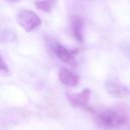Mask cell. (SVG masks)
Masks as SVG:
<instances>
[{"mask_svg": "<svg viewBox=\"0 0 130 130\" xmlns=\"http://www.w3.org/2000/svg\"><path fill=\"white\" fill-rule=\"evenodd\" d=\"M95 121L101 127L119 128L127 123L128 115L123 109L120 108L108 109L98 113L95 116Z\"/></svg>", "mask_w": 130, "mask_h": 130, "instance_id": "1", "label": "cell"}, {"mask_svg": "<svg viewBox=\"0 0 130 130\" xmlns=\"http://www.w3.org/2000/svg\"><path fill=\"white\" fill-rule=\"evenodd\" d=\"M17 21L18 24L27 32L32 31L42 23V20L39 17V15L36 12L28 9H23L18 12Z\"/></svg>", "mask_w": 130, "mask_h": 130, "instance_id": "2", "label": "cell"}, {"mask_svg": "<svg viewBox=\"0 0 130 130\" xmlns=\"http://www.w3.org/2000/svg\"><path fill=\"white\" fill-rule=\"evenodd\" d=\"M53 52L55 53V55L63 62L66 64H70V65H76V54H77V50H69L66 47L62 46L59 43H53L51 46Z\"/></svg>", "mask_w": 130, "mask_h": 130, "instance_id": "3", "label": "cell"}, {"mask_svg": "<svg viewBox=\"0 0 130 130\" xmlns=\"http://www.w3.org/2000/svg\"><path fill=\"white\" fill-rule=\"evenodd\" d=\"M106 89L114 98L126 99L130 96V87L122 84L118 81H108L106 83Z\"/></svg>", "mask_w": 130, "mask_h": 130, "instance_id": "4", "label": "cell"}, {"mask_svg": "<svg viewBox=\"0 0 130 130\" xmlns=\"http://www.w3.org/2000/svg\"><path fill=\"white\" fill-rule=\"evenodd\" d=\"M90 89L85 88L81 92L77 93H68L67 98L69 103L74 106V107H79V108H85L87 109V104L90 99Z\"/></svg>", "mask_w": 130, "mask_h": 130, "instance_id": "5", "label": "cell"}, {"mask_svg": "<svg viewBox=\"0 0 130 130\" xmlns=\"http://www.w3.org/2000/svg\"><path fill=\"white\" fill-rule=\"evenodd\" d=\"M58 77H59V80L64 84V85H67V86H76L79 82V77L78 75H76L75 73H73L72 71L66 69V68H61L59 70V73H58Z\"/></svg>", "mask_w": 130, "mask_h": 130, "instance_id": "6", "label": "cell"}, {"mask_svg": "<svg viewBox=\"0 0 130 130\" xmlns=\"http://www.w3.org/2000/svg\"><path fill=\"white\" fill-rule=\"evenodd\" d=\"M71 32L77 42H83V21L77 15H75L71 20Z\"/></svg>", "mask_w": 130, "mask_h": 130, "instance_id": "7", "label": "cell"}, {"mask_svg": "<svg viewBox=\"0 0 130 130\" xmlns=\"http://www.w3.org/2000/svg\"><path fill=\"white\" fill-rule=\"evenodd\" d=\"M56 3H57V0H36L35 1L36 7L45 12H50Z\"/></svg>", "mask_w": 130, "mask_h": 130, "instance_id": "8", "label": "cell"}, {"mask_svg": "<svg viewBox=\"0 0 130 130\" xmlns=\"http://www.w3.org/2000/svg\"><path fill=\"white\" fill-rule=\"evenodd\" d=\"M1 70H2V71H5V72H9V69L6 67V64H5L4 60H3V58H2V65H1Z\"/></svg>", "mask_w": 130, "mask_h": 130, "instance_id": "9", "label": "cell"}, {"mask_svg": "<svg viewBox=\"0 0 130 130\" xmlns=\"http://www.w3.org/2000/svg\"><path fill=\"white\" fill-rule=\"evenodd\" d=\"M7 1H11V2H15V1H19V0H7Z\"/></svg>", "mask_w": 130, "mask_h": 130, "instance_id": "10", "label": "cell"}]
</instances>
